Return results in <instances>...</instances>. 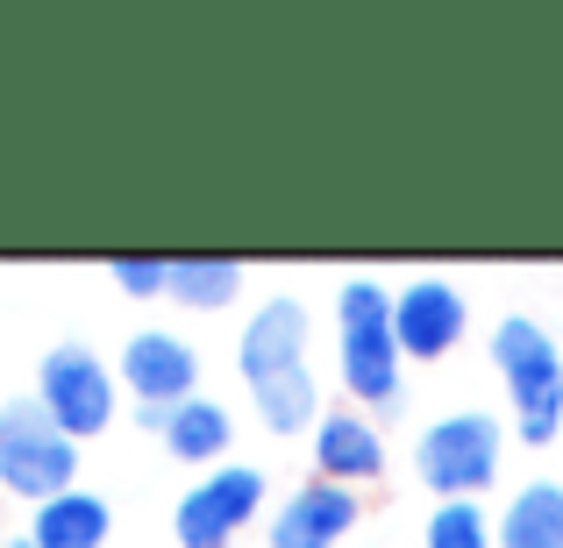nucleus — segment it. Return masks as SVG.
Listing matches in <instances>:
<instances>
[{
	"mask_svg": "<svg viewBox=\"0 0 563 548\" xmlns=\"http://www.w3.org/2000/svg\"><path fill=\"white\" fill-rule=\"evenodd\" d=\"M235 370H243L250 399H257V421L272 435H300L314 427L321 413V384H314V364H307V306L292 292L264 300L257 314L243 321V343H235Z\"/></svg>",
	"mask_w": 563,
	"mask_h": 548,
	"instance_id": "obj_1",
	"label": "nucleus"
},
{
	"mask_svg": "<svg viewBox=\"0 0 563 548\" xmlns=\"http://www.w3.org/2000/svg\"><path fill=\"white\" fill-rule=\"evenodd\" d=\"M335 335H343V384L357 406L393 413L407 399L399 384V335H393V292L378 278H350L335 292Z\"/></svg>",
	"mask_w": 563,
	"mask_h": 548,
	"instance_id": "obj_2",
	"label": "nucleus"
},
{
	"mask_svg": "<svg viewBox=\"0 0 563 548\" xmlns=\"http://www.w3.org/2000/svg\"><path fill=\"white\" fill-rule=\"evenodd\" d=\"M493 364L514 392V435H521L528 449L556 441L563 435V357H556L550 328L528 321V314H507L493 328Z\"/></svg>",
	"mask_w": 563,
	"mask_h": 548,
	"instance_id": "obj_3",
	"label": "nucleus"
},
{
	"mask_svg": "<svg viewBox=\"0 0 563 548\" xmlns=\"http://www.w3.org/2000/svg\"><path fill=\"white\" fill-rule=\"evenodd\" d=\"M71 484H79V441H71L36 399L0 406V492L29 499V506H51Z\"/></svg>",
	"mask_w": 563,
	"mask_h": 548,
	"instance_id": "obj_4",
	"label": "nucleus"
},
{
	"mask_svg": "<svg viewBox=\"0 0 563 548\" xmlns=\"http://www.w3.org/2000/svg\"><path fill=\"white\" fill-rule=\"evenodd\" d=\"M499 421L478 406L464 413H442V421L421 427V441H413V470H421V484L435 499H478L485 484L499 478Z\"/></svg>",
	"mask_w": 563,
	"mask_h": 548,
	"instance_id": "obj_5",
	"label": "nucleus"
},
{
	"mask_svg": "<svg viewBox=\"0 0 563 548\" xmlns=\"http://www.w3.org/2000/svg\"><path fill=\"white\" fill-rule=\"evenodd\" d=\"M264 513V478L250 463H214L200 470V484H186V499L172 506V535L179 548H229L250 521Z\"/></svg>",
	"mask_w": 563,
	"mask_h": 548,
	"instance_id": "obj_6",
	"label": "nucleus"
},
{
	"mask_svg": "<svg viewBox=\"0 0 563 548\" xmlns=\"http://www.w3.org/2000/svg\"><path fill=\"white\" fill-rule=\"evenodd\" d=\"M36 406L51 413L71 441L100 435V427L114 421V370L86 343H57L51 357H43V370H36Z\"/></svg>",
	"mask_w": 563,
	"mask_h": 548,
	"instance_id": "obj_7",
	"label": "nucleus"
},
{
	"mask_svg": "<svg viewBox=\"0 0 563 548\" xmlns=\"http://www.w3.org/2000/svg\"><path fill=\"white\" fill-rule=\"evenodd\" d=\"M464 328H471V306H464V292H456L450 278H413V286L393 292L399 357L435 364V357H450V349L464 343Z\"/></svg>",
	"mask_w": 563,
	"mask_h": 548,
	"instance_id": "obj_8",
	"label": "nucleus"
},
{
	"mask_svg": "<svg viewBox=\"0 0 563 548\" xmlns=\"http://www.w3.org/2000/svg\"><path fill=\"white\" fill-rule=\"evenodd\" d=\"M122 384L136 392V406H186L200 399V357L172 328H136L122 343Z\"/></svg>",
	"mask_w": 563,
	"mask_h": 548,
	"instance_id": "obj_9",
	"label": "nucleus"
},
{
	"mask_svg": "<svg viewBox=\"0 0 563 548\" xmlns=\"http://www.w3.org/2000/svg\"><path fill=\"white\" fill-rule=\"evenodd\" d=\"M357 521H364V506H357L350 484L307 478L300 492H286V506L264 521V548H335Z\"/></svg>",
	"mask_w": 563,
	"mask_h": 548,
	"instance_id": "obj_10",
	"label": "nucleus"
},
{
	"mask_svg": "<svg viewBox=\"0 0 563 548\" xmlns=\"http://www.w3.org/2000/svg\"><path fill=\"white\" fill-rule=\"evenodd\" d=\"M385 470V435H378V421L364 406H329L314 421V478H329V484H372Z\"/></svg>",
	"mask_w": 563,
	"mask_h": 548,
	"instance_id": "obj_11",
	"label": "nucleus"
},
{
	"mask_svg": "<svg viewBox=\"0 0 563 548\" xmlns=\"http://www.w3.org/2000/svg\"><path fill=\"white\" fill-rule=\"evenodd\" d=\"M108 527H114V506L100 492H57L51 506H36L29 521V548H108Z\"/></svg>",
	"mask_w": 563,
	"mask_h": 548,
	"instance_id": "obj_12",
	"label": "nucleus"
},
{
	"mask_svg": "<svg viewBox=\"0 0 563 548\" xmlns=\"http://www.w3.org/2000/svg\"><path fill=\"white\" fill-rule=\"evenodd\" d=\"M499 548H563V484L536 478L499 513Z\"/></svg>",
	"mask_w": 563,
	"mask_h": 548,
	"instance_id": "obj_13",
	"label": "nucleus"
},
{
	"mask_svg": "<svg viewBox=\"0 0 563 548\" xmlns=\"http://www.w3.org/2000/svg\"><path fill=\"white\" fill-rule=\"evenodd\" d=\"M229 441H235L229 406H214V399H186V406H172V427H165L172 463H221Z\"/></svg>",
	"mask_w": 563,
	"mask_h": 548,
	"instance_id": "obj_14",
	"label": "nucleus"
},
{
	"mask_svg": "<svg viewBox=\"0 0 563 548\" xmlns=\"http://www.w3.org/2000/svg\"><path fill=\"white\" fill-rule=\"evenodd\" d=\"M243 292V264L235 257H172V300L192 314H214Z\"/></svg>",
	"mask_w": 563,
	"mask_h": 548,
	"instance_id": "obj_15",
	"label": "nucleus"
},
{
	"mask_svg": "<svg viewBox=\"0 0 563 548\" xmlns=\"http://www.w3.org/2000/svg\"><path fill=\"white\" fill-rule=\"evenodd\" d=\"M421 548H499V521L478 499H435V513L421 521Z\"/></svg>",
	"mask_w": 563,
	"mask_h": 548,
	"instance_id": "obj_16",
	"label": "nucleus"
},
{
	"mask_svg": "<svg viewBox=\"0 0 563 548\" xmlns=\"http://www.w3.org/2000/svg\"><path fill=\"white\" fill-rule=\"evenodd\" d=\"M108 286L129 300H172V257H114Z\"/></svg>",
	"mask_w": 563,
	"mask_h": 548,
	"instance_id": "obj_17",
	"label": "nucleus"
},
{
	"mask_svg": "<svg viewBox=\"0 0 563 548\" xmlns=\"http://www.w3.org/2000/svg\"><path fill=\"white\" fill-rule=\"evenodd\" d=\"M136 427H151V435H165V427H172V406H136Z\"/></svg>",
	"mask_w": 563,
	"mask_h": 548,
	"instance_id": "obj_18",
	"label": "nucleus"
},
{
	"mask_svg": "<svg viewBox=\"0 0 563 548\" xmlns=\"http://www.w3.org/2000/svg\"><path fill=\"white\" fill-rule=\"evenodd\" d=\"M8 548H29V541H8Z\"/></svg>",
	"mask_w": 563,
	"mask_h": 548,
	"instance_id": "obj_19",
	"label": "nucleus"
},
{
	"mask_svg": "<svg viewBox=\"0 0 563 548\" xmlns=\"http://www.w3.org/2000/svg\"><path fill=\"white\" fill-rule=\"evenodd\" d=\"M0 548H8V541H0Z\"/></svg>",
	"mask_w": 563,
	"mask_h": 548,
	"instance_id": "obj_20",
	"label": "nucleus"
}]
</instances>
